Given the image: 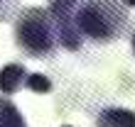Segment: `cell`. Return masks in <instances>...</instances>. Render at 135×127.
<instances>
[{
  "instance_id": "cell-1",
  "label": "cell",
  "mask_w": 135,
  "mask_h": 127,
  "mask_svg": "<svg viewBox=\"0 0 135 127\" xmlns=\"http://www.w3.org/2000/svg\"><path fill=\"white\" fill-rule=\"evenodd\" d=\"M15 42L22 51H27L35 59L52 54L57 46V27L49 10H42V7L22 10L15 22Z\"/></svg>"
},
{
  "instance_id": "cell-2",
  "label": "cell",
  "mask_w": 135,
  "mask_h": 127,
  "mask_svg": "<svg viewBox=\"0 0 135 127\" xmlns=\"http://www.w3.org/2000/svg\"><path fill=\"white\" fill-rule=\"evenodd\" d=\"M25 81H27V71L20 64H7V66L0 68V91L5 95L15 93Z\"/></svg>"
},
{
  "instance_id": "cell-3",
  "label": "cell",
  "mask_w": 135,
  "mask_h": 127,
  "mask_svg": "<svg viewBox=\"0 0 135 127\" xmlns=\"http://www.w3.org/2000/svg\"><path fill=\"white\" fill-rule=\"evenodd\" d=\"M96 127H135V113L123 108L103 110L96 120Z\"/></svg>"
},
{
  "instance_id": "cell-4",
  "label": "cell",
  "mask_w": 135,
  "mask_h": 127,
  "mask_svg": "<svg viewBox=\"0 0 135 127\" xmlns=\"http://www.w3.org/2000/svg\"><path fill=\"white\" fill-rule=\"evenodd\" d=\"M0 127H27L25 117L7 98H0Z\"/></svg>"
},
{
  "instance_id": "cell-5",
  "label": "cell",
  "mask_w": 135,
  "mask_h": 127,
  "mask_svg": "<svg viewBox=\"0 0 135 127\" xmlns=\"http://www.w3.org/2000/svg\"><path fill=\"white\" fill-rule=\"evenodd\" d=\"M25 86H27L30 91H35V93H47V91L52 88V86H49V78L42 76V73H27Z\"/></svg>"
},
{
  "instance_id": "cell-6",
  "label": "cell",
  "mask_w": 135,
  "mask_h": 127,
  "mask_svg": "<svg viewBox=\"0 0 135 127\" xmlns=\"http://www.w3.org/2000/svg\"><path fill=\"white\" fill-rule=\"evenodd\" d=\"M125 5H133L135 7V0H125Z\"/></svg>"
},
{
  "instance_id": "cell-7",
  "label": "cell",
  "mask_w": 135,
  "mask_h": 127,
  "mask_svg": "<svg viewBox=\"0 0 135 127\" xmlns=\"http://www.w3.org/2000/svg\"><path fill=\"white\" fill-rule=\"evenodd\" d=\"M133 51H135V34H133Z\"/></svg>"
},
{
  "instance_id": "cell-8",
  "label": "cell",
  "mask_w": 135,
  "mask_h": 127,
  "mask_svg": "<svg viewBox=\"0 0 135 127\" xmlns=\"http://www.w3.org/2000/svg\"><path fill=\"white\" fill-rule=\"evenodd\" d=\"M64 127H69V125H64Z\"/></svg>"
}]
</instances>
